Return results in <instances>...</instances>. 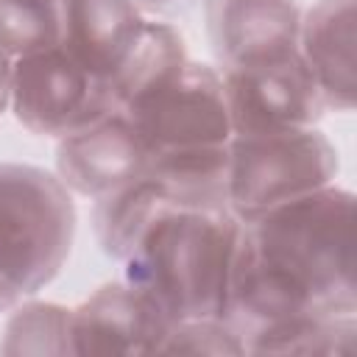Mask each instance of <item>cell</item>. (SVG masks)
I'll return each instance as SVG.
<instances>
[{
  "label": "cell",
  "mask_w": 357,
  "mask_h": 357,
  "mask_svg": "<svg viewBox=\"0 0 357 357\" xmlns=\"http://www.w3.org/2000/svg\"><path fill=\"white\" fill-rule=\"evenodd\" d=\"M240 223L226 310L240 337L301 315H357L349 190L326 184Z\"/></svg>",
  "instance_id": "obj_1"
},
{
  "label": "cell",
  "mask_w": 357,
  "mask_h": 357,
  "mask_svg": "<svg viewBox=\"0 0 357 357\" xmlns=\"http://www.w3.org/2000/svg\"><path fill=\"white\" fill-rule=\"evenodd\" d=\"M159 354H245L243 337L220 318L173 321Z\"/></svg>",
  "instance_id": "obj_19"
},
{
  "label": "cell",
  "mask_w": 357,
  "mask_h": 357,
  "mask_svg": "<svg viewBox=\"0 0 357 357\" xmlns=\"http://www.w3.org/2000/svg\"><path fill=\"white\" fill-rule=\"evenodd\" d=\"M75 204L56 173L0 165V312L47 287L70 257Z\"/></svg>",
  "instance_id": "obj_3"
},
{
  "label": "cell",
  "mask_w": 357,
  "mask_h": 357,
  "mask_svg": "<svg viewBox=\"0 0 357 357\" xmlns=\"http://www.w3.org/2000/svg\"><path fill=\"white\" fill-rule=\"evenodd\" d=\"M354 22V0H318L301 14L298 56L315 78L326 112H351L357 100Z\"/></svg>",
  "instance_id": "obj_11"
},
{
  "label": "cell",
  "mask_w": 357,
  "mask_h": 357,
  "mask_svg": "<svg viewBox=\"0 0 357 357\" xmlns=\"http://www.w3.org/2000/svg\"><path fill=\"white\" fill-rule=\"evenodd\" d=\"M59 47L106 81L117 73L145 22L137 0H59Z\"/></svg>",
  "instance_id": "obj_12"
},
{
  "label": "cell",
  "mask_w": 357,
  "mask_h": 357,
  "mask_svg": "<svg viewBox=\"0 0 357 357\" xmlns=\"http://www.w3.org/2000/svg\"><path fill=\"white\" fill-rule=\"evenodd\" d=\"M59 0H0V50L14 61L59 47Z\"/></svg>",
  "instance_id": "obj_18"
},
{
  "label": "cell",
  "mask_w": 357,
  "mask_h": 357,
  "mask_svg": "<svg viewBox=\"0 0 357 357\" xmlns=\"http://www.w3.org/2000/svg\"><path fill=\"white\" fill-rule=\"evenodd\" d=\"M184 3H190V0H137V6H148V8H176Z\"/></svg>",
  "instance_id": "obj_21"
},
{
  "label": "cell",
  "mask_w": 357,
  "mask_h": 357,
  "mask_svg": "<svg viewBox=\"0 0 357 357\" xmlns=\"http://www.w3.org/2000/svg\"><path fill=\"white\" fill-rule=\"evenodd\" d=\"M298 25L296 0H206V31L223 70L293 56Z\"/></svg>",
  "instance_id": "obj_10"
},
{
  "label": "cell",
  "mask_w": 357,
  "mask_h": 357,
  "mask_svg": "<svg viewBox=\"0 0 357 357\" xmlns=\"http://www.w3.org/2000/svg\"><path fill=\"white\" fill-rule=\"evenodd\" d=\"M220 81L234 137L310 128L326 112L298 50L276 61L223 70Z\"/></svg>",
  "instance_id": "obj_6"
},
{
  "label": "cell",
  "mask_w": 357,
  "mask_h": 357,
  "mask_svg": "<svg viewBox=\"0 0 357 357\" xmlns=\"http://www.w3.org/2000/svg\"><path fill=\"white\" fill-rule=\"evenodd\" d=\"M3 354H73L70 310L53 301L28 298L11 307L0 337Z\"/></svg>",
  "instance_id": "obj_17"
},
{
  "label": "cell",
  "mask_w": 357,
  "mask_h": 357,
  "mask_svg": "<svg viewBox=\"0 0 357 357\" xmlns=\"http://www.w3.org/2000/svg\"><path fill=\"white\" fill-rule=\"evenodd\" d=\"M11 103V59L0 50V114Z\"/></svg>",
  "instance_id": "obj_20"
},
{
  "label": "cell",
  "mask_w": 357,
  "mask_h": 357,
  "mask_svg": "<svg viewBox=\"0 0 357 357\" xmlns=\"http://www.w3.org/2000/svg\"><path fill=\"white\" fill-rule=\"evenodd\" d=\"M126 117L134 123L145 153L226 145L234 137L220 73L192 59L162 92Z\"/></svg>",
  "instance_id": "obj_7"
},
{
  "label": "cell",
  "mask_w": 357,
  "mask_h": 357,
  "mask_svg": "<svg viewBox=\"0 0 357 357\" xmlns=\"http://www.w3.org/2000/svg\"><path fill=\"white\" fill-rule=\"evenodd\" d=\"M170 206H176V204L145 173L131 178L128 184L95 198L92 223H95V237H98L100 251L123 265L137 251V245L145 237V231L151 229V223Z\"/></svg>",
  "instance_id": "obj_15"
},
{
  "label": "cell",
  "mask_w": 357,
  "mask_h": 357,
  "mask_svg": "<svg viewBox=\"0 0 357 357\" xmlns=\"http://www.w3.org/2000/svg\"><path fill=\"white\" fill-rule=\"evenodd\" d=\"M8 109L31 134L61 139L114 112V98L106 78L53 47L11 61Z\"/></svg>",
  "instance_id": "obj_5"
},
{
  "label": "cell",
  "mask_w": 357,
  "mask_h": 357,
  "mask_svg": "<svg viewBox=\"0 0 357 357\" xmlns=\"http://www.w3.org/2000/svg\"><path fill=\"white\" fill-rule=\"evenodd\" d=\"M190 61L181 33L156 20H145L128 56L109 78L114 109L128 114L162 92Z\"/></svg>",
  "instance_id": "obj_13"
},
{
  "label": "cell",
  "mask_w": 357,
  "mask_h": 357,
  "mask_svg": "<svg viewBox=\"0 0 357 357\" xmlns=\"http://www.w3.org/2000/svg\"><path fill=\"white\" fill-rule=\"evenodd\" d=\"M142 173L151 176L181 209H229V142L148 153Z\"/></svg>",
  "instance_id": "obj_14"
},
{
  "label": "cell",
  "mask_w": 357,
  "mask_h": 357,
  "mask_svg": "<svg viewBox=\"0 0 357 357\" xmlns=\"http://www.w3.org/2000/svg\"><path fill=\"white\" fill-rule=\"evenodd\" d=\"M335 176L337 151L315 126L229 139L226 201L237 220L335 184Z\"/></svg>",
  "instance_id": "obj_4"
},
{
  "label": "cell",
  "mask_w": 357,
  "mask_h": 357,
  "mask_svg": "<svg viewBox=\"0 0 357 357\" xmlns=\"http://www.w3.org/2000/svg\"><path fill=\"white\" fill-rule=\"evenodd\" d=\"M245 354L349 357L357 351V315H301L243 337Z\"/></svg>",
  "instance_id": "obj_16"
},
{
  "label": "cell",
  "mask_w": 357,
  "mask_h": 357,
  "mask_svg": "<svg viewBox=\"0 0 357 357\" xmlns=\"http://www.w3.org/2000/svg\"><path fill=\"white\" fill-rule=\"evenodd\" d=\"M165 310L134 282L117 279L98 287L70 310L73 354H159L170 329Z\"/></svg>",
  "instance_id": "obj_8"
},
{
  "label": "cell",
  "mask_w": 357,
  "mask_h": 357,
  "mask_svg": "<svg viewBox=\"0 0 357 357\" xmlns=\"http://www.w3.org/2000/svg\"><path fill=\"white\" fill-rule=\"evenodd\" d=\"M240 226L229 209L170 206L123 262V279L142 287L170 321H226Z\"/></svg>",
  "instance_id": "obj_2"
},
{
  "label": "cell",
  "mask_w": 357,
  "mask_h": 357,
  "mask_svg": "<svg viewBox=\"0 0 357 357\" xmlns=\"http://www.w3.org/2000/svg\"><path fill=\"white\" fill-rule=\"evenodd\" d=\"M145 156L134 123L114 109L59 139L56 176L70 192L100 198L142 176Z\"/></svg>",
  "instance_id": "obj_9"
}]
</instances>
